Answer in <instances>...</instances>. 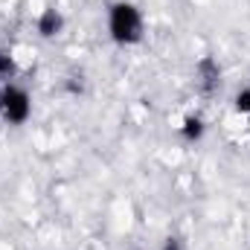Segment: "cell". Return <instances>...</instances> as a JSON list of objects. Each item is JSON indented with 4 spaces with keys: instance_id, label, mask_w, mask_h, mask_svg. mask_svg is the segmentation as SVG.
Wrapping results in <instances>:
<instances>
[{
    "instance_id": "cell-1",
    "label": "cell",
    "mask_w": 250,
    "mask_h": 250,
    "mask_svg": "<svg viewBox=\"0 0 250 250\" xmlns=\"http://www.w3.org/2000/svg\"><path fill=\"white\" fill-rule=\"evenodd\" d=\"M108 26H111L114 41H120V44H134V41H140V35H143V15H140L131 3H117V6L111 9Z\"/></svg>"
},
{
    "instance_id": "cell-2",
    "label": "cell",
    "mask_w": 250,
    "mask_h": 250,
    "mask_svg": "<svg viewBox=\"0 0 250 250\" xmlns=\"http://www.w3.org/2000/svg\"><path fill=\"white\" fill-rule=\"evenodd\" d=\"M0 114H3L6 123H15V125L26 123V117H29V96L21 87L6 84L0 90Z\"/></svg>"
},
{
    "instance_id": "cell-3",
    "label": "cell",
    "mask_w": 250,
    "mask_h": 250,
    "mask_svg": "<svg viewBox=\"0 0 250 250\" xmlns=\"http://www.w3.org/2000/svg\"><path fill=\"white\" fill-rule=\"evenodd\" d=\"M38 29H41V35H56L59 29H62V15L56 12V9H47L44 15H41V21H38Z\"/></svg>"
},
{
    "instance_id": "cell-4",
    "label": "cell",
    "mask_w": 250,
    "mask_h": 250,
    "mask_svg": "<svg viewBox=\"0 0 250 250\" xmlns=\"http://www.w3.org/2000/svg\"><path fill=\"white\" fill-rule=\"evenodd\" d=\"M201 131H204V128H201V123H198V120H187V128H184V134H187L189 140H192V137H201Z\"/></svg>"
},
{
    "instance_id": "cell-5",
    "label": "cell",
    "mask_w": 250,
    "mask_h": 250,
    "mask_svg": "<svg viewBox=\"0 0 250 250\" xmlns=\"http://www.w3.org/2000/svg\"><path fill=\"white\" fill-rule=\"evenodd\" d=\"M236 108H239V111H250V90L239 93V99H236Z\"/></svg>"
},
{
    "instance_id": "cell-6",
    "label": "cell",
    "mask_w": 250,
    "mask_h": 250,
    "mask_svg": "<svg viewBox=\"0 0 250 250\" xmlns=\"http://www.w3.org/2000/svg\"><path fill=\"white\" fill-rule=\"evenodd\" d=\"M163 250H181V245H178L175 239H169V242H166V248H163Z\"/></svg>"
}]
</instances>
